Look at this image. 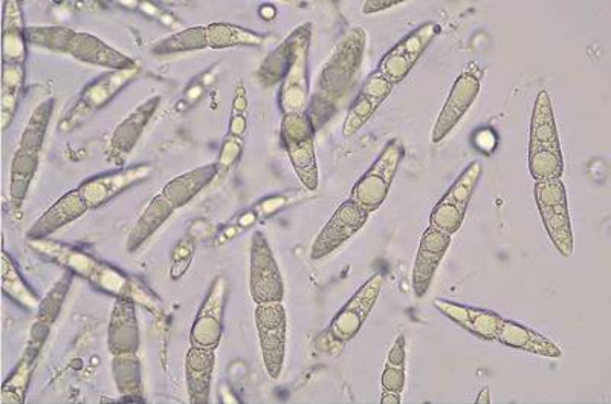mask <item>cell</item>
<instances>
[{
  "label": "cell",
  "mask_w": 611,
  "mask_h": 404,
  "mask_svg": "<svg viewBox=\"0 0 611 404\" xmlns=\"http://www.w3.org/2000/svg\"><path fill=\"white\" fill-rule=\"evenodd\" d=\"M480 90V72L466 70L458 75L438 120H435L433 132H431L433 143H441L460 123L462 118L466 116L474 102L479 97Z\"/></svg>",
  "instance_id": "13"
},
{
  "label": "cell",
  "mask_w": 611,
  "mask_h": 404,
  "mask_svg": "<svg viewBox=\"0 0 611 404\" xmlns=\"http://www.w3.org/2000/svg\"><path fill=\"white\" fill-rule=\"evenodd\" d=\"M260 350L267 376L280 379L285 366L286 342H288V318L281 302L263 304L255 308Z\"/></svg>",
  "instance_id": "7"
},
{
  "label": "cell",
  "mask_w": 611,
  "mask_h": 404,
  "mask_svg": "<svg viewBox=\"0 0 611 404\" xmlns=\"http://www.w3.org/2000/svg\"><path fill=\"white\" fill-rule=\"evenodd\" d=\"M159 105V97L151 98L137 106L135 110L125 120L118 124L115 129L112 141H110V152H112V159L117 164L124 163L130 152L136 146L141 133L144 132L145 126L156 112Z\"/></svg>",
  "instance_id": "21"
},
{
  "label": "cell",
  "mask_w": 611,
  "mask_h": 404,
  "mask_svg": "<svg viewBox=\"0 0 611 404\" xmlns=\"http://www.w3.org/2000/svg\"><path fill=\"white\" fill-rule=\"evenodd\" d=\"M477 404H489L491 403V399H489L488 389H483L479 399H477Z\"/></svg>",
  "instance_id": "36"
},
{
  "label": "cell",
  "mask_w": 611,
  "mask_h": 404,
  "mask_svg": "<svg viewBox=\"0 0 611 404\" xmlns=\"http://www.w3.org/2000/svg\"><path fill=\"white\" fill-rule=\"evenodd\" d=\"M393 87L395 85L390 83L380 71H374L369 75L361 93L358 94L357 100L351 105L346 121H344L343 135L346 139H350L364 128L367 121L381 108L382 103L387 100Z\"/></svg>",
  "instance_id": "16"
},
{
  "label": "cell",
  "mask_w": 611,
  "mask_h": 404,
  "mask_svg": "<svg viewBox=\"0 0 611 404\" xmlns=\"http://www.w3.org/2000/svg\"><path fill=\"white\" fill-rule=\"evenodd\" d=\"M405 366L385 364L381 377L382 394L403 396L405 389Z\"/></svg>",
  "instance_id": "33"
},
{
  "label": "cell",
  "mask_w": 611,
  "mask_h": 404,
  "mask_svg": "<svg viewBox=\"0 0 611 404\" xmlns=\"http://www.w3.org/2000/svg\"><path fill=\"white\" fill-rule=\"evenodd\" d=\"M364 45L366 33L362 28L351 29L344 37L321 74L316 95L320 94L324 100L331 102V98L342 97L344 90H350L351 83L357 80L359 67H361Z\"/></svg>",
  "instance_id": "6"
},
{
  "label": "cell",
  "mask_w": 611,
  "mask_h": 404,
  "mask_svg": "<svg viewBox=\"0 0 611 404\" xmlns=\"http://www.w3.org/2000/svg\"><path fill=\"white\" fill-rule=\"evenodd\" d=\"M385 364L393 366H405V337L397 335L392 349H390L387 361Z\"/></svg>",
  "instance_id": "34"
},
{
  "label": "cell",
  "mask_w": 611,
  "mask_h": 404,
  "mask_svg": "<svg viewBox=\"0 0 611 404\" xmlns=\"http://www.w3.org/2000/svg\"><path fill=\"white\" fill-rule=\"evenodd\" d=\"M404 155L405 148L400 140H390L374 159L372 167L358 179L357 185L351 189L350 200L357 201L370 213L380 211L381 205L387 200Z\"/></svg>",
  "instance_id": "4"
},
{
  "label": "cell",
  "mask_w": 611,
  "mask_h": 404,
  "mask_svg": "<svg viewBox=\"0 0 611 404\" xmlns=\"http://www.w3.org/2000/svg\"><path fill=\"white\" fill-rule=\"evenodd\" d=\"M453 236L443 234L433 226H428L420 238L415 265H412V292L416 297H423L430 289L435 273L448 251Z\"/></svg>",
  "instance_id": "15"
},
{
  "label": "cell",
  "mask_w": 611,
  "mask_h": 404,
  "mask_svg": "<svg viewBox=\"0 0 611 404\" xmlns=\"http://www.w3.org/2000/svg\"><path fill=\"white\" fill-rule=\"evenodd\" d=\"M208 48L206 44L205 26H191L182 32L171 34L153 47V52L159 56L176 55V52L202 51Z\"/></svg>",
  "instance_id": "29"
},
{
  "label": "cell",
  "mask_w": 611,
  "mask_h": 404,
  "mask_svg": "<svg viewBox=\"0 0 611 404\" xmlns=\"http://www.w3.org/2000/svg\"><path fill=\"white\" fill-rule=\"evenodd\" d=\"M382 277L381 273L373 274L362 287L351 296L349 302L344 305L335 319L332 320L331 326L327 328L324 337L328 338L331 345H346L361 331L362 325L381 295Z\"/></svg>",
  "instance_id": "9"
},
{
  "label": "cell",
  "mask_w": 611,
  "mask_h": 404,
  "mask_svg": "<svg viewBox=\"0 0 611 404\" xmlns=\"http://www.w3.org/2000/svg\"><path fill=\"white\" fill-rule=\"evenodd\" d=\"M173 212L175 209L171 207L170 202L163 194L159 193L158 197L153 198L151 204L145 207L143 215L136 221L135 227H133L132 234L129 236V250H136L141 243L147 241L173 215Z\"/></svg>",
  "instance_id": "27"
},
{
  "label": "cell",
  "mask_w": 611,
  "mask_h": 404,
  "mask_svg": "<svg viewBox=\"0 0 611 404\" xmlns=\"http://www.w3.org/2000/svg\"><path fill=\"white\" fill-rule=\"evenodd\" d=\"M529 171L535 182L563 178L564 155L548 91L537 95L530 120Z\"/></svg>",
  "instance_id": "1"
},
{
  "label": "cell",
  "mask_w": 611,
  "mask_h": 404,
  "mask_svg": "<svg viewBox=\"0 0 611 404\" xmlns=\"http://www.w3.org/2000/svg\"><path fill=\"white\" fill-rule=\"evenodd\" d=\"M400 0H396V2H392V0H382V2H376V0H372V2H366L362 5V11L364 14H374L378 11H384L388 9H393V7L399 5Z\"/></svg>",
  "instance_id": "35"
},
{
  "label": "cell",
  "mask_w": 611,
  "mask_h": 404,
  "mask_svg": "<svg viewBox=\"0 0 611 404\" xmlns=\"http://www.w3.org/2000/svg\"><path fill=\"white\" fill-rule=\"evenodd\" d=\"M136 70L132 71H115L112 74L107 75V78L99 79L98 82L92 83L87 86L80 97L79 105L72 110L71 116H69V121L72 124H79L80 120H84L91 116L92 112L105 106L110 98L113 97L118 91L121 90L129 80L135 78Z\"/></svg>",
  "instance_id": "24"
},
{
  "label": "cell",
  "mask_w": 611,
  "mask_h": 404,
  "mask_svg": "<svg viewBox=\"0 0 611 404\" xmlns=\"http://www.w3.org/2000/svg\"><path fill=\"white\" fill-rule=\"evenodd\" d=\"M68 55L82 63L115 71L136 70L135 60L109 47L106 41L89 33H76L69 45Z\"/></svg>",
  "instance_id": "19"
},
{
  "label": "cell",
  "mask_w": 611,
  "mask_h": 404,
  "mask_svg": "<svg viewBox=\"0 0 611 404\" xmlns=\"http://www.w3.org/2000/svg\"><path fill=\"white\" fill-rule=\"evenodd\" d=\"M38 166V154L19 148L11 169V198L15 204H22L28 193L31 181Z\"/></svg>",
  "instance_id": "30"
},
{
  "label": "cell",
  "mask_w": 611,
  "mask_h": 404,
  "mask_svg": "<svg viewBox=\"0 0 611 404\" xmlns=\"http://www.w3.org/2000/svg\"><path fill=\"white\" fill-rule=\"evenodd\" d=\"M53 102L49 100L41 103L33 117H31L28 128L23 132L21 148L40 154L41 146H44L46 129H48L49 118H51Z\"/></svg>",
  "instance_id": "32"
},
{
  "label": "cell",
  "mask_w": 611,
  "mask_h": 404,
  "mask_svg": "<svg viewBox=\"0 0 611 404\" xmlns=\"http://www.w3.org/2000/svg\"><path fill=\"white\" fill-rule=\"evenodd\" d=\"M439 32H441V26L433 22L420 25L382 57L376 71H380L390 83L396 86L410 74Z\"/></svg>",
  "instance_id": "12"
},
{
  "label": "cell",
  "mask_w": 611,
  "mask_h": 404,
  "mask_svg": "<svg viewBox=\"0 0 611 404\" xmlns=\"http://www.w3.org/2000/svg\"><path fill=\"white\" fill-rule=\"evenodd\" d=\"M206 44L212 49H227L237 47H259L265 37L262 34L231 24L206 25Z\"/></svg>",
  "instance_id": "28"
},
{
  "label": "cell",
  "mask_w": 611,
  "mask_h": 404,
  "mask_svg": "<svg viewBox=\"0 0 611 404\" xmlns=\"http://www.w3.org/2000/svg\"><path fill=\"white\" fill-rule=\"evenodd\" d=\"M225 284L214 281L205 302L199 310L194 325L191 328V346L216 349L220 342L221 319H224Z\"/></svg>",
  "instance_id": "18"
},
{
  "label": "cell",
  "mask_w": 611,
  "mask_h": 404,
  "mask_svg": "<svg viewBox=\"0 0 611 404\" xmlns=\"http://www.w3.org/2000/svg\"><path fill=\"white\" fill-rule=\"evenodd\" d=\"M434 307L456 325L464 328L481 341L495 342L504 322V318L495 311L450 302L445 299H435Z\"/></svg>",
  "instance_id": "17"
},
{
  "label": "cell",
  "mask_w": 611,
  "mask_h": 404,
  "mask_svg": "<svg viewBox=\"0 0 611 404\" xmlns=\"http://www.w3.org/2000/svg\"><path fill=\"white\" fill-rule=\"evenodd\" d=\"M250 292L255 305L278 304L285 296L280 269L262 231L252 236Z\"/></svg>",
  "instance_id": "10"
},
{
  "label": "cell",
  "mask_w": 611,
  "mask_h": 404,
  "mask_svg": "<svg viewBox=\"0 0 611 404\" xmlns=\"http://www.w3.org/2000/svg\"><path fill=\"white\" fill-rule=\"evenodd\" d=\"M369 218L370 212L359 205L357 201L350 200V198L344 201L313 241L312 261H320V259H324L334 251L342 249L344 243L358 235V231L366 226Z\"/></svg>",
  "instance_id": "11"
},
{
  "label": "cell",
  "mask_w": 611,
  "mask_h": 404,
  "mask_svg": "<svg viewBox=\"0 0 611 404\" xmlns=\"http://www.w3.org/2000/svg\"><path fill=\"white\" fill-rule=\"evenodd\" d=\"M481 170H483L481 164L472 162L458 175L448 192L443 194L434 205L430 216V226L450 236L456 235L460 230L474 190L479 185Z\"/></svg>",
  "instance_id": "8"
},
{
  "label": "cell",
  "mask_w": 611,
  "mask_h": 404,
  "mask_svg": "<svg viewBox=\"0 0 611 404\" xmlns=\"http://www.w3.org/2000/svg\"><path fill=\"white\" fill-rule=\"evenodd\" d=\"M87 212L86 202H84L82 194H80L79 189L72 190L63 197L60 198L56 204H52L37 219V223L28 230L29 239H45L61 227L68 226V224L74 223V221L82 218L84 213Z\"/></svg>",
  "instance_id": "20"
},
{
  "label": "cell",
  "mask_w": 611,
  "mask_h": 404,
  "mask_svg": "<svg viewBox=\"0 0 611 404\" xmlns=\"http://www.w3.org/2000/svg\"><path fill=\"white\" fill-rule=\"evenodd\" d=\"M535 202L553 247L561 257L571 258L575 242L563 179L535 182Z\"/></svg>",
  "instance_id": "3"
},
{
  "label": "cell",
  "mask_w": 611,
  "mask_h": 404,
  "mask_svg": "<svg viewBox=\"0 0 611 404\" xmlns=\"http://www.w3.org/2000/svg\"><path fill=\"white\" fill-rule=\"evenodd\" d=\"M281 140L301 185L319 189L320 171L315 152V128L308 110L283 116Z\"/></svg>",
  "instance_id": "2"
},
{
  "label": "cell",
  "mask_w": 611,
  "mask_h": 404,
  "mask_svg": "<svg viewBox=\"0 0 611 404\" xmlns=\"http://www.w3.org/2000/svg\"><path fill=\"white\" fill-rule=\"evenodd\" d=\"M216 349L191 346L185 357L187 391L191 404H208L214 366H216Z\"/></svg>",
  "instance_id": "22"
},
{
  "label": "cell",
  "mask_w": 611,
  "mask_h": 404,
  "mask_svg": "<svg viewBox=\"0 0 611 404\" xmlns=\"http://www.w3.org/2000/svg\"><path fill=\"white\" fill-rule=\"evenodd\" d=\"M74 34V29L67 28V26H33V28H25V39L29 44L60 52H68Z\"/></svg>",
  "instance_id": "31"
},
{
  "label": "cell",
  "mask_w": 611,
  "mask_h": 404,
  "mask_svg": "<svg viewBox=\"0 0 611 404\" xmlns=\"http://www.w3.org/2000/svg\"><path fill=\"white\" fill-rule=\"evenodd\" d=\"M288 64L280 93L283 116L306 112L309 95L308 57L311 25L300 26L288 40Z\"/></svg>",
  "instance_id": "5"
},
{
  "label": "cell",
  "mask_w": 611,
  "mask_h": 404,
  "mask_svg": "<svg viewBox=\"0 0 611 404\" xmlns=\"http://www.w3.org/2000/svg\"><path fill=\"white\" fill-rule=\"evenodd\" d=\"M110 349L113 353H133L137 346V323L135 305L128 299L115 304L109 328Z\"/></svg>",
  "instance_id": "26"
},
{
  "label": "cell",
  "mask_w": 611,
  "mask_h": 404,
  "mask_svg": "<svg viewBox=\"0 0 611 404\" xmlns=\"http://www.w3.org/2000/svg\"><path fill=\"white\" fill-rule=\"evenodd\" d=\"M153 171L152 164H141V166L129 167L109 174L98 175V177L87 179L79 187V192L86 202L87 211H95L106 202L113 200L117 194L130 189L136 182L151 177Z\"/></svg>",
  "instance_id": "14"
},
{
  "label": "cell",
  "mask_w": 611,
  "mask_h": 404,
  "mask_svg": "<svg viewBox=\"0 0 611 404\" xmlns=\"http://www.w3.org/2000/svg\"><path fill=\"white\" fill-rule=\"evenodd\" d=\"M496 343L518 350H526V353L537 354V356L560 358L563 356V350L555 342L550 341L549 337L530 330L529 326L522 325L515 320L504 319L502 330H500Z\"/></svg>",
  "instance_id": "23"
},
{
  "label": "cell",
  "mask_w": 611,
  "mask_h": 404,
  "mask_svg": "<svg viewBox=\"0 0 611 404\" xmlns=\"http://www.w3.org/2000/svg\"><path fill=\"white\" fill-rule=\"evenodd\" d=\"M216 174V164H206V166L197 167V169L187 171V174L171 179L170 182L164 186L160 194L170 202L171 207L176 211V209H181L183 205L189 204L199 192H202L213 181Z\"/></svg>",
  "instance_id": "25"
}]
</instances>
